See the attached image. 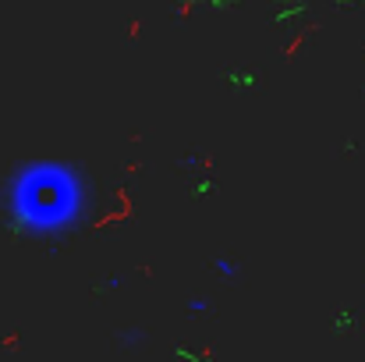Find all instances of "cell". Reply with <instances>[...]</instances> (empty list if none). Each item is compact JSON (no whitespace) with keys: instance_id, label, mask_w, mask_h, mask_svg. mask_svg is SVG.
<instances>
[{"instance_id":"obj_1","label":"cell","mask_w":365,"mask_h":362,"mask_svg":"<svg viewBox=\"0 0 365 362\" xmlns=\"http://www.w3.org/2000/svg\"><path fill=\"white\" fill-rule=\"evenodd\" d=\"M82 210V181L68 167H25L14 185V217L32 231H61Z\"/></svg>"},{"instance_id":"obj_2","label":"cell","mask_w":365,"mask_h":362,"mask_svg":"<svg viewBox=\"0 0 365 362\" xmlns=\"http://www.w3.org/2000/svg\"><path fill=\"white\" fill-rule=\"evenodd\" d=\"M217 273H224V277H235V273H238V266H235L231 259H217Z\"/></svg>"}]
</instances>
